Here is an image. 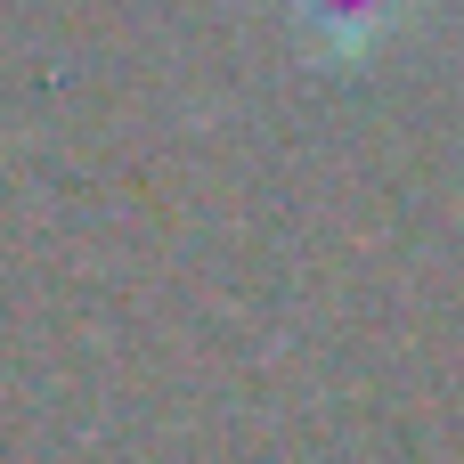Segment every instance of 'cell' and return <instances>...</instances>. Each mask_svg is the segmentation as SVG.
<instances>
[{"label": "cell", "instance_id": "obj_1", "mask_svg": "<svg viewBox=\"0 0 464 464\" xmlns=\"http://www.w3.org/2000/svg\"><path fill=\"white\" fill-rule=\"evenodd\" d=\"M400 8H408V0H294V24H302L310 57L351 65V57H367V49L400 24Z\"/></svg>", "mask_w": 464, "mask_h": 464}]
</instances>
